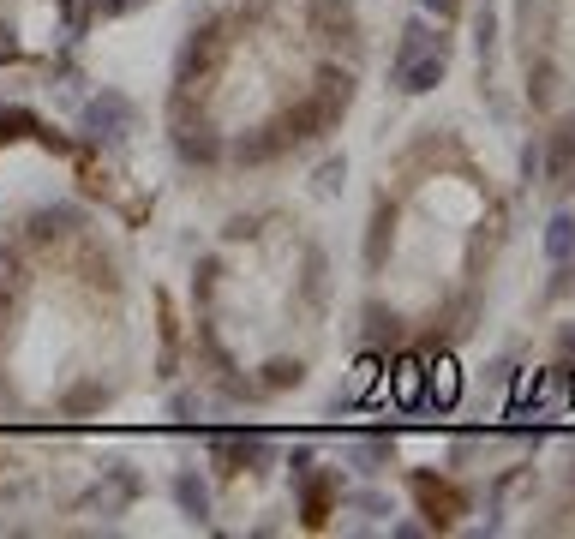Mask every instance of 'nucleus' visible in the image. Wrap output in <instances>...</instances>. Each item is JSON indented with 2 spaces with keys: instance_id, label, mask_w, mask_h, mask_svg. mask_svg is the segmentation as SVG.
<instances>
[{
  "instance_id": "1",
  "label": "nucleus",
  "mask_w": 575,
  "mask_h": 539,
  "mask_svg": "<svg viewBox=\"0 0 575 539\" xmlns=\"http://www.w3.org/2000/svg\"><path fill=\"white\" fill-rule=\"evenodd\" d=\"M444 72H450V42H444V36H438L426 54H414V60L390 66L396 90H408V96H426V90H438V84H444Z\"/></svg>"
},
{
  "instance_id": "2",
  "label": "nucleus",
  "mask_w": 575,
  "mask_h": 539,
  "mask_svg": "<svg viewBox=\"0 0 575 539\" xmlns=\"http://www.w3.org/2000/svg\"><path fill=\"white\" fill-rule=\"evenodd\" d=\"M84 132H90V138H102V144H120V138L132 132V102H126L120 90L90 96V102H84Z\"/></svg>"
},
{
  "instance_id": "3",
  "label": "nucleus",
  "mask_w": 575,
  "mask_h": 539,
  "mask_svg": "<svg viewBox=\"0 0 575 539\" xmlns=\"http://www.w3.org/2000/svg\"><path fill=\"white\" fill-rule=\"evenodd\" d=\"M414 498H420V510H426L432 528H450V522L468 510V498H462L450 480H432V474H414Z\"/></svg>"
},
{
  "instance_id": "4",
  "label": "nucleus",
  "mask_w": 575,
  "mask_h": 539,
  "mask_svg": "<svg viewBox=\"0 0 575 539\" xmlns=\"http://www.w3.org/2000/svg\"><path fill=\"white\" fill-rule=\"evenodd\" d=\"M300 486V516H306V528H324L330 522V504L342 498V480L330 474V468H312L306 480H294Z\"/></svg>"
},
{
  "instance_id": "5",
  "label": "nucleus",
  "mask_w": 575,
  "mask_h": 539,
  "mask_svg": "<svg viewBox=\"0 0 575 539\" xmlns=\"http://www.w3.org/2000/svg\"><path fill=\"white\" fill-rule=\"evenodd\" d=\"M288 150V138H282V126L270 120V126H258V132H246V138H234L228 144V156L240 162V168H264V162H276Z\"/></svg>"
},
{
  "instance_id": "6",
  "label": "nucleus",
  "mask_w": 575,
  "mask_h": 539,
  "mask_svg": "<svg viewBox=\"0 0 575 539\" xmlns=\"http://www.w3.org/2000/svg\"><path fill=\"white\" fill-rule=\"evenodd\" d=\"M174 156H180L186 168H216V162L228 156V144H222L216 132H204V126H180V132H174Z\"/></svg>"
},
{
  "instance_id": "7",
  "label": "nucleus",
  "mask_w": 575,
  "mask_h": 539,
  "mask_svg": "<svg viewBox=\"0 0 575 539\" xmlns=\"http://www.w3.org/2000/svg\"><path fill=\"white\" fill-rule=\"evenodd\" d=\"M276 126H282V138H288V144H312V138H318V132H330L336 120L324 114V102H318V96H306V102H300V108H288Z\"/></svg>"
},
{
  "instance_id": "8",
  "label": "nucleus",
  "mask_w": 575,
  "mask_h": 539,
  "mask_svg": "<svg viewBox=\"0 0 575 539\" xmlns=\"http://www.w3.org/2000/svg\"><path fill=\"white\" fill-rule=\"evenodd\" d=\"M210 444H216L222 474H246L252 462H264V438H258V432H222V438H210Z\"/></svg>"
},
{
  "instance_id": "9",
  "label": "nucleus",
  "mask_w": 575,
  "mask_h": 539,
  "mask_svg": "<svg viewBox=\"0 0 575 539\" xmlns=\"http://www.w3.org/2000/svg\"><path fill=\"white\" fill-rule=\"evenodd\" d=\"M312 96L324 102L330 120H342V108L354 102V72H348V66H318V90H312Z\"/></svg>"
},
{
  "instance_id": "10",
  "label": "nucleus",
  "mask_w": 575,
  "mask_h": 539,
  "mask_svg": "<svg viewBox=\"0 0 575 539\" xmlns=\"http://www.w3.org/2000/svg\"><path fill=\"white\" fill-rule=\"evenodd\" d=\"M546 174L552 180H570L575 174V114L558 120V132H546Z\"/></svg>"
},
{
  "instance_id": "11",
  "label": "nucleus",
  "mask_w": 575,
  "mask_h": 539,
  "mask_svg": "<svg viewBox=\"0 0 575 539\" xmlns=\"http://www.w3.org/2000/svg\"><path fill=\"white\" fill-rule=\"evenodd\" d=\"M72 228H78V210H72V204H54V210H36V216H30V240H36V246L60 240V234H72Z\"/></svg>"
},
{
  "instance_id": "12",
  "label": "nucleus",
  "mask_w": 575,
  "mask_h": 539,
  "mask_svg": "<svg viewBox=\"0 0 575 539\" xmlns=\"http://www.w3.org/2000/svg\"><path fill=\"white\" fill-rule=\"evenodd\" d=\"M546 258H552V264H570L575 258V216L570 210H558V216L546 222Z\"/></svg>"
},
{
  "instance_id": "13",
  "label": "nucleus",
  "mask_w": 575,
  "mask_h": 539,
  "mask_svg": "<svg viewBox=\"0 0 575 539\" xmlns=\"http://www.w3.org/2000/svg\"><path fill=\"white\" fill-rule=\"evenodd\" d=\"M390 384H396L402 402H420V390H426V360H420V354H402L396 372H390Z\"/></svg>"
},
{
  "instance_id": "14",
  "label": "nucleus",
  "mask_w": 575,
  "mask_h": 539,
  "mask_svg": "<svg viewBox=\"0 0 575 539\" xmlns=\"http://www.w3.org/2000/svg\"><path fill=\"white\" fill-rule=\"evenodd\" d=\"M426 396H432L438 408L456 402V366H450V360H426Z\"/></svg>"
},
{
  "instance_id": "15",
  "label": "nucleus",
  "mask_w": 575,
  "mask_h": 539,
  "mask_svg": "<svg viewBox=\"0 0 575 539\" xmlns=\"http://www.w3.org/2000/svg\"><path fill=\"white\" fill-rule=\"evenodd\" d=\"M174 498H180V510H186V516H198V522L210 516V492H204V480H198V474H174Z\"/></svg>"
},
{
  "instance_id": "16",
  "label": "nucleus",
  "mask_w": 575,
  "mask_h": 539,
  "mask_svg": "<svg viewBox=\"0 0 575 539\" xmlns=\"http://www.w3.org/2000/svg\"><path fill=\"white\" fill-rule=\"evenodd\" d=\"M552 90H558V66H552L546 54H540V60H528V96H534V102H546Z\"/></svg>"
},
{
  "instance_id": "17",
  "label": "nucleus",
  "mask_w": 575,
  "mask_h": 539,
  "mask_svg": "<svg viewBox=\"0 0 575 539\" xmlns=\"http://www.w3.org/2000/svg\"><path fill=\"white\" fill-rule=\"evenodd\" d=\"M348 462H354L360 474H378V468L390 462V438H372V444H354V450H348Z\"/></svg>"
},
{
  "instance_id": "18",
  "label": "nucleus",
  "mask_w": 575,
  "mask_h": 539,
  "mask_svg": "<svg viewBox=\"0 0 575 539\" xmlns=\"http://www.w3.org/2000/svg\"><path fill=\"white\" fill-rule=\"evenodd\" d=\"M300 378H306L300 360H270V366H264V390H288V384H300Z\"/></svg>"
},
{
  "instance_id": "19",
  "label": "nucleus",
  "mask_w": 575,
  "mask_h": 539,
  "mask_svg": "<svg viewBox=\"0 0 575 539\" xmlns=\"http://www.w3.org/2000/svg\"><path fill=\"white\" fill-rule=\"evenodd\" d=\"M342 180H348V162H342V156H330V162L318 168V180H312V186H318V198H336V186H342Z\"/></svg>"
},
{
  "instance_id": "20",
  "label": "nucleus",
  "mask_w": 575,
  "mask_h": 539,
  "mask_svg": "<svg viewBox=\"0 0 575 539\" xmlns=\"http://www.w3.org/2000/svg\"><path fill=\"white\" fill-rule=\"evenodd\" d=\"M60 408H66V414H90V408H102V384H78Z\"/></svg>"
},
{
  "instance_id": "21",
  "label": "nucleus",
  "mask_w": 575,
  "mask_h": 539,
  "mask_svg": "<svg viewBox=\"0 0 575 539\" xmlns=\"http://www.w3.org/2000/svg\"><path fill=\"white\" fill-rule=\"evenodd\" d=\"M366 318H372V342H384V336L396 342V336H402V318H396V312H384V306H372Z\"/></svg>"
},
{
  "instance_id": "22",
  "label": "nucleus",
  "mask_w": 575,
  "mask_h": 539,
  "mask_svg": "<svg viewBox=\"0 0 575 539\" xmlns=\"http://www.w3.org/2000/svg\"><path fill=\"white\" fill-rule=\"evenodd\" d=\"M372 384H378V360H360V372H354V396L372 390Z\"/></svg>"
},
{
  "instance_id": "23",
  "label": "nucleus",
  "mask_w": 575,
  "mask_h": 539,
  "mask_svg": "<svg viewBox=\"0 0 575 539\" xmlns=\"http://www.w3.org/2000/svg\"><path fill=\"white\" fill-rule=\"evenodd\" d=\"M132 6H144V0H96L102 18H120V12H132Z\"/></svg>"
},
{
  "instance_id": "24",
  "label": "nucleus",
  "mask_w": 575,
  "mask_h": 539,
  "mask_svg": "<svg viewBox=\"0 0 575 539\" xmlns=\"http://www.w3.org/2000/svg\"><path fill=\"white\" fill-rule=\"evenodd\" d=\"M6 54H18V36H12V18L0 12V60H6Z\"/></svg>"
},
{
  "instance_id": "25",
  "label": "nucleus",
  "mask_w": 575,
  "mask_h": 539,
  "mask_svg": "<svg viewBox=\"0 0 575 539\" xmlns=\"http://www.w3.org/2000/svg\"><path fill=\"white\" fill-rule=\"evenodd\" d=\"M420 6L438 12V18H456V12H462V0H420Z\"/></svg>"
},
{
  "instance_id": "26",
  "label": "nucleus",
  "mask_w": 575,
  "mask_h": 539,
  "mask_svg": "<svg viewBox=\"0 0 575 539\" xmlns=\"http://www.w3.org/2000/svg\"><path fill=\"white\" fill-rule=\"evenodd\" d=\"M558 354H564V360H575V324H564V330H558Z\"/></svg>"
},
{
  "instance_id": "27",
  "label": "nucleus",
  "mask_w": 575,
  "mask_h": 539,
  "mask_svg": "<svg viewBox=\"0 0 575 539\" xmlns=\"http://www.w3.org/2000/svg\"><path fill=\"white\" fill-rule=\"evenodd\" d=\"M0 270H6V252H0Z\"/></svg>"
}]
</instances>
